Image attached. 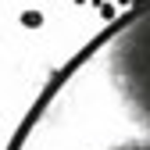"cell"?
I'll use <instances>...</instances> for the list:
<instances>
[{
    "instance_id": "1",
    "label": "cell",
    "mask_w": 150,
    "mask_h": 150,
    "mask_svg": "<svg viewBox=\"0 0 150 150\" xmlns=\"http://www.w3.org/2000/svg\"><path fill=\"white\" fill-rule=\"evenodd\" d=\"M11 150H150V129L115 111L64 64L29 111Z\"/></svg>"
}]
</instances>
